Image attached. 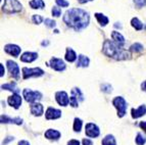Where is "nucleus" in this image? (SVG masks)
I'll return each mask as SVG.
<instances>
[{
    "label": "nucleus",
    "instance_id": "obj_1",
    "mask_svg": "<svg viewBox=\"0 0 146 145\" xmlns=\"http://www.w3.org/2000/svg\"><path fill=\"white\" fill-rule=\"evenodd\" d=\"M63 22L68 27L75 31H81L88 27L90 23V15L86 10L81 8H71L63 15Z\"/></svg>",
    "mask_w": 146,
    "mask_h": 145
},
{
    "label": "nucleus",
    "instance_id": "obj_2",
    "mask_svg": "<svg viewBox=\"0 0 146 145\" xmlns=\"http://www.w3.org/2000/svg\"><path fill=\"white\" fill-rule=\"evenodd\" d=\"M102 52L108 57H111L115 61H127L131 59V52L123 48L112 40H105L102 46Z\"/></svg>",
    "mask_w": 146,
    "mask_h": 145
},
{
    "label": "nucleus",
    "instance_id": "obj_3",
    "mask_svg": "<svg viewBox=\"0 0 146 145\" xmlns=\"http://www.w3.org/2000/svg\"><path fill=\"white\" fill-rule=\"evenodd\" d=\"M23 9V5L19 0H4V4L2 5V11L7 15L17 13Z\"/></svg>",
    "mask_w": 146,
    "mask_h": 145
},
{
    "label": "nucleus",
    "instance_id": "obj_4",
    "mask_svg": "<svg viewBox=\"0 0 146 145\" xmlns=\"http://www.w3.org/2000/svg\"><path fill=\"white\" fill-rule=\"evenodd\" d=\"M112 105L115 107L117 111V116L119 118H123L127 112V101L124 99V97L122 96H117L112 100Z\"/></svg>",
    "mask_w": 146,
    "mask_h": 145
},
{
    "label": "nucleus",
    "instance_id": "obj_5",
    "mask_svg": "<svg viewBox=\"0 0 146 145\" xmlns=\"http://www.w3.org/2000/svg\"><path fill=\"white\" fill-rule=\"evenodd\" d=\"M23 96H24L25 100L30 103H34V102L39 101L42 99V94L39 91H33L31 89H26L23 90Z\"/></svg>",
    "mask_w": 146,
    "mask_h": 145
},
{
    "label": "nucleus",
    "instance_id": "obj_6",
    "mask_svg": "<svg viewBox=\"0 0 146 145\" xmlns=\"http://www.w3.org/2000/svg\"><path fill=\"white\" fill-rule=\"evenodd\" d=\"M23 79L28 80L30 78H38L44 75V71L40 68H23Z\"/></svg>",
    "mask_w": 146,
    "mask_h": 145
},
{
    "label": "nucleus",
    "instance_id": "obj_7",
    "mask_svg": "<svg viewBox=\"0 0 146 145\" xmlns=\"http://www.w3.org/2000/svg\"><path fill=\"white\" fill-rule=\"evenodd\" d=\"M85 134L86 136L90 138H97L100 135V130L97 125L93 123H88L85 127Z\"/></svg>",
    "mask_w": 146,
    "mask_h": 145
},
{
    "label": "nucleus",
    "instance_id": "obj_8",
    "mask_svg": "<svg viewBox=\"0 0 146 145\" xmlns=\"http://www.w3.org/2000/svg\"><path fill=\"white\" fill-rule=\"evenodd\" d=\"M49 65H50V68L53 69L56 72H63L66 68V63H64L62 59L57 58V57H52L51 59L49 61Z\"/></svg>",
    "mask_w": 146,
    "mask_h": 145
},
{
    "label": "nucleus",
    "instance_id": "obj_9",
    "mask_svg": "<svg viewBox=\"0 0 146 145\" xmlns=\"http://www.w3.org/2000/svg\"><path fill=\"white\" fill-rule=\"evenodd\" d=\"M6 65H7L8 72H10L11 77L15 78V80H19L20 79V68H19V65L15 61H6Z\"/></svg>",
    "mask_w": 146,
    "mask_h": 145
},
{
    "label": "nucleus",
    "instance_id": "obj_10",
    "mask_svg": "<svg viewBox=\"0 0 146 145\" xmlns=\"http://www.w3.org/2000/svg\"><path fill=\"white\" fill-rule=\"evenodd\" d=\"M56 102L61 106H66L70 103V97L66 91H58L55 93Z\"/></svg>",
    "mask_w": 146,
    "mask_h": 145
},
{
    "label": "nucleus",
    "instance_id": "obj_11",
    "mask_svg": "<svg viewBox=\"0 0 146 145\" xmlns=\"http://www.w3.org/2000/svg\"><path fill=\"white\" fill-rule=\"evenodd\" d=\"M7 102L11 107L17 109L22 105V97L19 93H12V95L8 97Z\"/></svg>",
    "mask_w": 146,
    "mask_h": 145
},
{
    "label": "nucleus",
    "instance_id": "obj_12",
    "mask_svg": "<svg viewBox=\"0 0 146 145\" xmlns=\"http://www.w3.org/2000/svg\"><path fill=\"white\" fill-rule=\"evenodd\" d=\"M4 51L9 55L13 56V57H17L21 54L22 48L20 46L15 45V44H6L4 46Z\"/></svg>",
    "mask_w": 146,
    "mask_h": 145
},
{
    "label": "nucleus",
    "instance_id": "obj_13",
    "mask_svg": "<svg viewBox=\"0 0 146 145\" xmlns=\"http://www.w3.org/2000/svg\"><path fill=\"white\" fill-rule=\"evenodd\" d=\"M61 110L53 108V107H48L45 112V118L46 120H57L61 116Z\"/></svg>",
    "mask_w": 146,
    "mask_h": 145
},
{
    "label": "nucleus",
    "instance_id": "obj_14",
    "mask_svg": "<svg viewBox=\"0 0 146 145\" xmlns=\"http://www.w3.org/2000/svg\"><path fill=\"white\" fill-rule=\"evenodd\" d=\"M30 111H31V114H33V116H41L44 112V107L39 102H34V103H32L31 106H30Z\"/></svg>",
    "mask_w": 146,
    "mask_h": 145
},
{
    "label": "nucleus",
    "instance_id": "obj_15",
    "mask_svg": "<svg viewBox=\"0 0 146 145\" xmlns=\"http://www.w3.org/2000/svg\"><path fill=\"white\" fill-rule=\"evenodd\" d=\"M38 58V53L37 52H30V51H27L21 55V61L23 63H33Z\"/></svg>",
    "mask_w": 146,
    "mask_h": 145
},
{
    "label": "nucleus",
    "instance_id": "obj_16",
    "mask_svg": "<svg viewBox=\"0 0 146 145\" xmlns=\"http://www.w3.org/2000/svg\"><path fill=\"white\" fill-rule=\"evenodd\" d=\"M44 136H45V138L48 139V140L56 141L60 138L61 134H60V132L57 131V130H54V129H48V130L44 133Z\"/></svg>",
    "mask_w": 146,
    "mask_h": 145
},
{
    "label": "nucleus",
    "instance_id": "obj_17",
    "mask_svg": "<svg viewBox=\"0 0 146 145\" xmlns=\"http://www.w3.org/2000/svg\"><path fill=\"white\" fill-rule=\"evenodd\" d=\"M0 121L2 124H15V125H17V126H21L23 125V118H9L8 116H1L0 118Z\"/></svg>",
    "mask_w": 146,
    "mask_h": 145
},
{
    "label": "nucleus",
    "instance_id": "obj_18",
    "mask_svg": "<svg viewBox=\"0 0 146 145\" xmlns=\"http://www.w3.org/2000/svg\"><path fill=\"white\" fill-rule=\"evenodd\" d=\"M146 114V105L142 104L138 108H132L131 110V116L133 118H139L141 116H145Z\"/></svg>",
    "mask_w": 146,
    "mask_h": 145
},
{
    "label": "nucleus",
    "instance_id": "obj_19",
    "mask_svg": "<svg viewBox=\"0 0 146 145\" xmlns=\"http://www.w3.org/2000/svg\"><path fill=\"white\" fill-rule=\"evenodd\" d=\"M111 39H112V41H115V43H117L119 45H121V46H124L125 42H126V40H125V37L117 31H112Z\"/></svg>",
    "mask_w": 146,
    "mask_h": 145
},
{
    "label": "nucleus",
    "instance_id": "obj_20",
    "mask_svg": "<svg viewBox=\"0 0 146 145\" xmlns=\"http://www.w3.org/2000/svg\"><path fill=\"white\" fill-rule=\"evenodd\" d=\"M89 63H90L89 57L83 55V54H80L78 56V61H77V67L78 68H87Z\"/></svg>",
    "mask_w": 146,
    "mask_h": 145
},
{
    "label": "nucleus",
    "instance_id": "obj_21",
    "mask_svg": "<svg viewBox=\"0 0 146 145\" xmlns=\"http://www.w3.org/2000/svg\"><path fill=\"white\" fill-rule=\"evenodd\" d=\"M77 53H76L75 51L73 50L72 48H66V55H64V58H66V61H68V63H74V61L77 59Z\"/></svg>",
    "mask_w": 146,
    "mask_h": 145
},
{
    "label": "nucleus",
    "instance_id": "obj_22",
    "mask_svg": "<svg viewBox=\"0 0 146 145\" xmlns=\"http://www.w3.org/2000/svg\"><path fill=\"white\" fill-rule=\"evenodd\" d=\"M95 17L97 19L98 24H99L100 26H102V27H105V26L108 24V22H110L108 17L103 15V13H100V12H96V13H95Z\"/></svg>",
    "mask_w": 146,
    "mask_h": 145
},
{
    "label": "nucleus",
    "instance_id": "obj_23",
    "mask_svg": "<svg viewBox=\"0 0 146 145\" xmlns=\"http://www.w3.org/2000/svg\"><path fill=\"white\" fill-rule=\"evenodd\" d=\"M29 5L33 9H43L45 7V2L43 0H31Z\"/></svg>",
    "mask_w": 146,
    "mask_h": 145
},
{
    "label": "nucleus",
    "instance_id": "obj_24",
    "mask_svg": "<svg viewBox=\"0 0 146 145\" xmlns=\"http://www.w3.org/2000/svg\"><path fill=\"white\" fill-rule=\"evenodd\" d=\"M101 144L102 145H117V141H115V138L113 135H106L101 141Z\"/></svg>",
    "mask_w": 146,
    "mask_h": 145
},
{
    "label": "nucleus",
    "instance_id": "obj_25",
    "mask_svg": "<svg viewBox=\"0 0 146 145\" xmlns=\"http://www.w3.org/2000/svg\"><path fill=\"white\" fill-rule=\"evenodd\" d=\"M131 26L134 28L136 31H141V30L143 29V24H142V22L138 17H133V19H131Z\"/></svg>",
    "mask_w": 146,
    "mask_h": 145
},
{
    "label": "nucleus",
    "instance_id": "obj_26",
    "mask_svg": "<svg viewBox=\"0 0 146 145\" xmlns=\"http://www.w3.org/2000/svg\"><path fill=\"white\" fill-rule=\"evenodd\" d=\"M3 90H8V91H11L12 93H19L20 89L17 87L15 83H9V84H4L1 86Z\"/></svg>",
    "mask_w": 146,
    "mask_h": 145
},
{
    "label": "nucleus",
    "instance_id": "obj_27",
    "mask_svg": "<svg viewBox=\"0 0 146 145\" xmlns=\"http://www.w3.org/2000/svg\"><path fill=\"white\" fill-rule=\"evenodd\" d=\"M82 127H83V121L79 118H75V120H74V126H73L74 131L79 133L81 131V129H82Z\"/></svg>",
    "mask_w": 146,
    "mask_h": 145
},
{
    "label": "nucleus",
    "instance_id": "obj_28",
    "mask_svg": "<svg viewBox=\"0 0 146 145\" xmlns=\"http://www.w3.org/2000/svg\"><path fill=\"white\" fill-rule=\"evenodd\" d=\"M71 93H72V95H74V96L77 97L80 101H83L84 100V95H83V93H82V91H81L80 88H77V87L73 88L72 91H71Z\"/></svg>",
    "mask_w": 146,
    "mask_h": 145
},
{
    "label": "nucleus",
    "instance_id": "obj_29",
    "mask_svg": "<svg viewBox=\"0 0 146 145\" xmlns=\"http://www.w3.org/2000/svg\"><path fill=\"white\" fill-rule=\"evenodd\" d=\"M130 51H132V52H141V51H143V45L140 43H134L133 45L130 47Z\"/></svg>",
    "mask_w": 146,
    "mask_h": 145
},
{
    "label": "nucleus",
    "instance_id": "obj_30",
    "mask_svg": "<svg viewBox=\"0 0 146 145\" xmlns=\"http://www.w3.org/2000/svg\"><path fill=\"white\" fill-rule=\"evenodd\" d=\"M135 142L137 145H144L146 143V138L141 133H138L135 138Z\"/></svg>",
    "mask_w": 146,
    "mask_h": 145
},
{
    "label": "nucleus",
    "instance_id": "obj_31",
    "mask_svg": "<svg viewBox=\"0 0 146 145\" xmlns=\"http://www.w3.org/2000/svg\"><path fill=\"white\" fill-rule=\"evenodd\" d=\"M51 13H52V15H53V17H60L61 8L59 7V6H53V7H52V9H51Z\"/></svg>",
    "mask_w": 146,
    "mask_h": 145
},
{
    "label": "nucleus",
    "instance_id": "obj_32",
    "mask_svg": "<svg viewBox=\"0 0 146 145\" xmlns=\"http://www.w3.org/2000/svg\"><path fill=\"white\" fill-rule=\"evenodd\" d=\"M44 23H45V26H46V27L51 28V29H53V28L56 27V22L51 19H46L45 21H44Z\"/></svg>",
    "mask_w": 146,
    "mask_h": 145
},
{
    "label": "nucleus",
    "instance_id": "obj_33",
    "mask_svg": "<svg viewBox=\"0 0 146 145\" xmlns=\"http://www.w3.org/2000/svg\"><path fill=\"white\" fill-rule=\"evenodd\" d=\"M101 91L104 92V93H111L112 92V87L111 85L110 84H102L101 85Z\"/></svg>",
    "mask_w": 146,
    "mask_h": 145
},
{
    "label": "nucleus",
    "instance_id": "obj_34",
    "mask_svg": "<svg viewBox=\"0 0 146 145\" xmlns=\"http://www.w3.org/2000/svg\"><path fill=\"white\" fill-rule=\"evenodd\" d=\"M70 105H71L72 107H78L79 106L78 98H77L76 96H74V95H72V96L70 97Z\"/></svg>",
    "mask_w": 146,
    "mask_h": 145
},
{
    "label": "nucleus",
    "instance_id": "obj_35",
    "mask_svg": "<svg viewBox=\"0 0 146 145\" xmlns=\"http://www.w3.org/2000/svg\"><path fill=\"white\" fill-rule=\"evenodd\" d=\"M32 21H33L34 24L40 25L42 22H43V17H42L40 15H34L33 17H32Z\"/></svg>",
    "mask_w": 146,
    "mask_h": 145
},
{
    "label": "nucleus",
    "instance_id": "obj_36",
    "mask_svg": "<svg viewBox=\"0 0 146 145\" xmlns=\"http://www.w3.org/2000/svg\"><path fill=\"white\" fill-rule=\"evenodd\" d=\"M55 2L59 7H68L70 5V2L66 1V0H55Z\"/></svg>",
    "mask_w": 146,
    "mask_h": 145
},
{
    "label": "nucleus",
    "instance_id": "obj_37",
    "mask_svg": "<svg viewBox=\"0 0 146 145\" xmlns=\"http://www.w3.org/2000/svg\"><path fill=\"white\" fill-rule=\"evenodd\" d=\"M133 1H134L135 5L139 8L146 6V0H133Z\"/></svg>",
    "mask_w": 146,
    "mask_h": 145
},
{
    "label": "nucleus",
    "instance_id": "obj_38",
    "mask_svg": "<svg viewBox=\"0 0 146 145\" xmlns=\"http://www.w3.org/2000/svg\"><path fill=\"white\" fill-rule=\"evenodd\" d=\"M66 145H80V141L76 140V139H72V140L68 141Z\"/></svg>",
    "mask_w": 146,
    "mask_h": 145
},
{
    "label": "nucleus",
    "instance_id": "obj_39",
    "mask_svg": "<svg viewBox=\"0 0 146 145\" xmlns=\"http://www.w3.org/2000/svg\"><path fill=\"white\" fill-rule=\"evenodd\" d=\"M82 144H83V145H93V142L90 140V139H87V138H85V139H83V140H82Z\"/></svg>",
    "mask_w": 146,
    "mask_h": 145
},
{
    "label": "nucleus",
    "instance_id": "obj_40",
    "mask_svg": "<svg viewBox=\"0 0 146 145\" xmlns=\"http://www.w3.org/2000/svg\"><path fill=\"white\" fill-rule=\"evenodd\" d=\"M13 139H15V138L11 137V136H9V137H6V139H5V140L2 142V145H6V144H7V143H9L10 141L13 140Z\"/></svg>",
    "mask_w": 146,
    "mask_h": 145
},
{
    "label": "nucleus",
    "instance_id": "obj_41",
    "mask_svg": "<svg viewBox=\"0 0 146 145\" xmlns=\"http://www.w3.org/2000/svg\"><path fill=\"white\" fill-rule=\"evenodd\" d=\"M5 74V70H4V65L2 63H0V77L2 78Z\"/></svg>",
    "mask_w": 146,
    "mask_h": 145
},
{
    "label": "nucleus",
    "instance_id": "obj_42",
    "mask_svg": "<svg viewBox=\"0 0 146 145\" xmlns=\"http://www.w3.org/2000/svg\"><path fill=\"white\" fill-rule=\"evenodd\" d=\"M139 127H140L142 130H144V132L146 133V121L140 122V124H139Z\"/></svg>",
    "mask_w": 146,
    "mask_h": 145
},
{
    "label": "nucleus",
    "instance_id": "obj_43",
    "mask_svg": "<svg viewBox=\"0 0 146 145\" xmlns=\"http://www.w3.org/2000/svg\"><path fill=\"white\" fill-rule=\"evenodd\" d=\"M17 145H30V143L27 140H21L19 141V144Z\"/></svg>",
    "mask_w": 146,
    "mask_h": 145
},
{
    "label": "nucleus",
    "instance_id": "obj_44",
    "mask_svg": "<svg viewBox=\"0 0 146 145\" xmlns=\"http://www.w3.org/2000/svg\"><path fill=\"white\" fill-rule=\"evenodd\" d=\"M141 89L143 90L144 92H146V80L141 84Z\"/></svg>",
    "mask_w": 146,
    "mask_h": 145
},
{
    "label": "nucleus",
    "instance_id": "obj_45",
    "mask_svg": "<svg viewBox=\"0 0 146 145\" xmlns=\"http://www.w3.org/2000/svg\"><path fill=\"white\" fill-rule=\"evenodd\" d=\"M90 1H93V0H78V2L81 3V4H85V3L90 2Z\"/></svg>",
    "mask_w": 146,
    "mask_h": 145
},
{
    "label": "nucleus",
    "instance_id": "obj_46",
    "mask_svg": "<svg viewBox=\"0 0 146 145\" xmlns=\"http://www.w3.org/2000/svg\"><path fill=\"white\" fill-rule=\"evenodd\" d=\"M48 44H49V42L46 40V41H43V42H42L41 45H42V46H47V45H48Z\"/></svg>",
    "mask_w": 146,
    "mask_h": 145
},
{
    "label": "nucleus",
    "instance_id": "obj_47",
    "mask_svg": "<svg viewBox=\"0 0 146 145\" xmlns=\"http://www.w3.org/2000/svg\"><path fill=\"white\" fill-rule=\"evenodd\" d=\"M115 28H119V29H122V26L119 25V23H115Z\"/></svg>",
    "mask_w": 146,
    "mask_h": 145
}]
</instances>
